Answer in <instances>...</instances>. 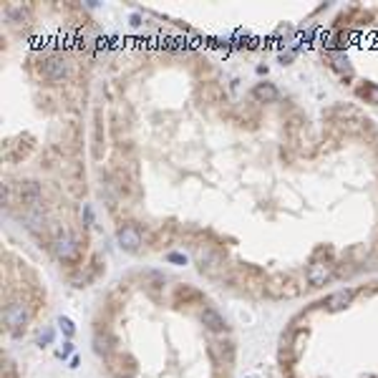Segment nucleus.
I'll use <instances>...</instances> for the list:
<instances>
[{
  "instance_id": "obj_2",
  "label": "nucleus",
  "mask_w": 378,
  "mask_h": 378,
  "mask_svg": "<svg viewBox=\"0 0 378 378\" xmlns=\"http://www.w3.org/2000/svg\"><path fill=\"white\" fill-rule=\"evenodd\" d=\"M331 278H333V262H328V260H313L308 265L305 280H308L310 287H323Z\"/></svg>"
},
{
  "instance_id": "obj_13",
  "label": "nucleus",
  "mask_w": 378,
  "mask_h": 378,
  "mask_svg": "<svg viewBox=\"0 0 378 378\" xmlns=\"http://www.w3.org/2000/svg\"><path fill=\"white\" fill-rule=\"evenodd\" d=\"M84 214H86V222L91 225V222H94V214H91V207H84Z\"/></svg>"
},
{
  "instance_id": "obj_9",
  "label": "nucleus",
  "mask_w": 378,
  "mask_h": 378,
  "mask_svg": "<svg viewBox=\"0 0 378 378\" xmlns=\"http://www.w3.org/2000/svg\"><path fill=\"white\" fill-rule=\"evenodd\" d=\"M361 96H366V101H368V103H376V106H378V86H376V84L366 86V89L361 91Z\"/></svg>"
},
{
  "instance_id": "obj_11",
  "label": "nucleus",
  "mask_w": 378,
  "mask_h": 378,
  "mask_svg": "<svg viewBox=\"0 0 378 378\" xmlns=\"http://www.w3.org/2000/svg\"><path fill=\"white\" fill-rule=\"evenodd\" d=\"M61 326H63V331H66L68 335L73 333V326H71V320H66V318H61Z\"/></svg>"
},
{
  "instance_id": "obj_7",
  "label": "nucleus",
  "mask_w": 378,
  "mask_h": 378,
  "mask_svg": "<svg viewBox=\"0 0 378 378\" xmlns=\"http://www.w3.org/2000/svg\"><path fill=\"white\" fill-rule=\"evenodd\" d=\"M38 197H41V187L38 184H33V182L20 184V202L23 204H36Z\"/></svg>"
},
{
  "instance_id": "obj_10",
  "label": "nucleus",
  "mask_w": 378,
  "mask_h": 378,
  "mask_svg": "<svg viewBox=\"0 0 378 378\" xmlns=\"http://www.w3.org/2000/svg\"><path fill=\"white\" fill-rule=\"evenodd\" d=\"M333 61H335V68H338V71H345V73H350V66H348V58H345V56H335Z\"/></svg>"
},
{
  "instance_id": "obj_3",
  "label": "nucleus",
  "mask_w": 378,
  "mask_h": 378,
  "mask_svg": "<svg viewBox=\"0 0 378 378\" xmlns=\"http://www.w3.org/2000/svg\"><path fill=\"white\" fill-rule=\"evenodd\" d=\"M66 73H68V63H66V58H61V56H50V58H46L43 66H41V76H43L46 81H61Z\"/></svg>"
},
{
  "instance_id": "obj_5",
  "label": "nucleus",
  "mask_w": 378,
  "mask_h": 378,
  "mask_svg": "<svg viewBox=\"0 0 378 378\" xmlns=\"http://www.w3.org/2000/svg\"><path fill=\"white\" fill-rule=\"evenodd\" d=\"M116 239H119V247L126 250V252H137V250L142 247V232L134 227V225L121 227L119 235H116Z\"/></svg>"
},
{
  "instance_id": "obj_4",
  "label": "nucleus",
  "mask_w": 378,
  "mask_h": 378,
  "mask_svg": "<svg viewBox=\"0 0 378 378\" xmlns=\"http://www.w3.org/2000/svg\"><path fill=\"white\" fill-rule=\"evenodd\" d=\"M353 298H356V290H335L320 305L326 308L328 313H340V310H345L350 303H353Z\"/></svg>"
},
{
  "instance_id": "obj_12",
  "label": "nucleus",
  "mask_w": 378,
  "mask_h": 378,
  "mask_svg": "<svg viewBox=\"0 0 378 378\" xmlns=\"http://www.w3.org/2000/svg\"><path fill=\"white\" fill-rule=\"evenodd\" d=\"M169 260H172V262H187V260H184V255H179V252H172V255H169Z\"/></svg>"
},
{
  "instance_id": "obj_8",
  "label": "nucleus",
  "mask_w": 378,
  "mask_h": 378,
  "mask_svg": "<svg viewBox=\"0 0 378 378\" xmlns=\"http://www.w3.org/2000/svg\"><path fill=\"white\" fill-rule=\"evenodd\" d=\"M252 94H255L257 101H267V103H270V101H278V89H275L273 84H257Z\"/></svg>"
},
{
  "instance_id": "obj_6",
  "label": "nucleus",
  "mask_w": 378,
  "mask_h": 378,
  "mask_svg": "<svg viewBox=\"0 0 378 378\" xmlns=\"http://www.w3.org/2000/svg\"><path fill=\"white\" fill-rule=\"evenodd\" d=\"M53 252H56L58 260H73L78 255V245H76L68 235H61L56 242H53Z\"/></svg>"
},
{
  "instance_id": "obj_1",
  "label": "nucleus",
  "mask_w": 378,
  "mask_h": 378,
  "mask_svg": "<svg viewBox=\"0 0 378 378\" xmlns=\"http://www.w3.org/2000/svg\"><path fill=\"white\" fill-rule=\"evenodd\" d=\"M28 318H31V313H28V308H25L23 303H18V300L5 303V308H3V323H5V328L10 333L18 335L25 326H28Z\"/></svg>"
}]
</instances>
